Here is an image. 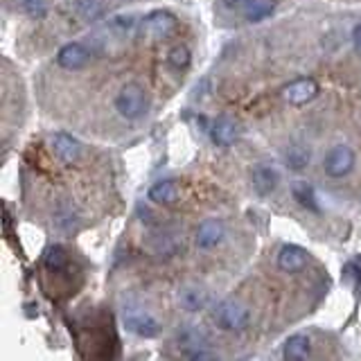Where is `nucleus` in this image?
I'll use <instances>...</instances> for the list:
<instances>
[{"mask_svg":"<svg viewBox=\"0 0 361 361\" xmlns=\"http://www.w3.org/2000/svg\"><path fill=\"white\" fill-rule=\"evenodd\" d=\"M224 3L228 9H242L246 5V0H224Z\"/></svg>","mask_w":361,"mask_h":361,"instance_id":"obj_26","label":"nucleus"},{"mask_svg":"<svg viewBox=\"0 0 361 361\" xmlns=\"http://www.w3.org/2000/svg\"><path fill=\"white\" fill-rule=\"evenodd\" d=\"M291 195L293 199L298 201V206L305 210H312V212H319L321 210V203L319 197H316V190L310 180H293L291 183Z\"/></svg>","mask_w":361,"mask_h":361,"instance_id":"obj_13","label":"nucleus"},{"mask_svg":"<svg viewBox=\"0 0 361 361\" xmlns=\"http://www.w3.org/2000/svg\"><path fill=\"white\" fill-rule=\"evenodd\" d=\"M282 99L287 102L291 106H305L319 97V84L312 77H300L289 82L285 88H282Z\"/></svg>","mask_w":361,"mask_h":361,"instance_id":"obj_4","label":"nucleus"},{"mask_svg":"<svg viewBox=\"0 0 361 361\" xmlns=\"http://www.w3.org/2000/svg\"><path fill=\"white\" fill-rule=\"evenodd\" d=\"M188 357H190V359H195V361H197V359L201 361V359H214L217 355L206 353V350H203V348H199V350H195V353H188Z\"/></svg>","mask_w":361,"mask_h":361,"instance_id":"obj_24","label":"nucleus"},{"mask_svg":"<svg viewBox=\"0 0 361 361\" xmlns=\"http://www.w3.org/2000/svg\"><path fill=\"white\" fill-rule=\"evenodd\" d=\"M16 5L32 16H43L48 9V0H16Z\"/></svg>","mask_w":361,"mask_h":361,"instance_id":"obj_23","label":"nucleus"},{"mask_svg":"<svg viewBox=\"0 0 361 361\" xmlns=\"http://www.w3.org/2000/svg\"><path fill=\"white\" fill-rule=\"evenodd\" d=\"M178 199V185L172 178H163L156 180V183L149 188V201L161 203V206H172V203Z\"/></svg>","mask_w":361,"mask_h":361,"instance_id":"obj_15","label":"nucleus"},{"mask_svg":"<svg viewBox=\"0 0 361 361\" xmlns=\"http://www.w3.org/2000/svg\"><path fill=\"white\" fill-rule=\"evenodd\" d=\"M52 152L61 163L73 165L82 158V142H79L77 138H73L71 133L59 131V133L52 135Z\"/></svg>","mask_w":361,"mask_h":361,"instance_id":"obj_9","label":"nucleus"},{"mask_svg":"<svg viewBox=\"0 0 361 361\" xmlns=\"http://www.w3.org/2000/svg\"><path fill=\"white\" fill-rule=\"evenodd\" d=\"M167 61H169V66H174L176 71H183V68H188L190 61H192V54L188 50V45H174V48L169 50V54H167Z\"/></svg>","mask_w":361,"mask_h":361,"instance_id":"obj_21","label":"nucleus"},{"mask_svg":"<svg viewBox=\"0 0 361 361\" xmlns=\"http://www.w3.org/2000/svg\"><path fill=\"white\" fill-rule=\"evenodd\" d=\"M285 163L293 172H300V169L310 165V149H305L300 145H291L285 152Z\"/></svg>","mask_w":361,"mask_h":361,"instance_id":"obj_20","label":"nucleus"},{"mask_svg":"<svg viewBox=\"0 0 361 361\" xmlns=\"http://www.w3.org/2000/svg\"><path fill=\"white\" fill-rule=\"evenodd\" d=\"M312 341L307 334H291L282 345V357L289 361H302L310 357Z\"/></svg>","mask_w":361,"mask_h":361,"instance_id":"obj_14","label":"nucleus"},{"mask_svg":"<svg viewBox=\"0 0 361 361\" xmlns=\"http://www.w3.org/2000/svg\"><path fill=\"white\" fill-rule=\"evenodd\" d=\"M124 323H127V327L133 334L145 336V338H152L161 332L158 321L142 307H127L124 310Z\"/></svg>","mask_w":361,"mask_h":361,"instance_id":"obj_5","label":"nucleus"},{"mask_svg":"<svg viewBox=\"0 0 361 361\" xmlns=\"http://www.w3.org/2000/svg\"><path fill=\"white\" fill-rule=\"evenodd\" d=\"M224 235H226V231L219 219H206V221H201L197 228V246L208 251V248H214L217 244H221Z\"/></svg>","mask_w":361,"mask_h":361,"instance_id":"obj_12","label":"nucleus"},{"mask_svg":"<svg viewBox=\"0 0 361 361\" xmlns=\"http://www.w3.org/2000/svg\"><path fill=\"white\" fill-rule=\"evenodd\" d=\"M90 50L86 48L84 43L73 41V43H66L63 48L56 52V63L66 71H82L84 66H88L90 61Z\"/></svg>","mask_w":361,"mask_h":361,"instance_id":"obj_6","label":"nucleus"},{"mask_svg":"<svg viewBox=\"0 0 361 361\" xmlns=\"http://www.w3.org/2000/svg\"><path fill=\"white\" fill-rule=\"evenodd\" d=\"M178 302L188 312H201L208 305V293L199 287H183L178 293Z\"/></svg>","mask_w":361,"mask_h":361,"instance_id":"obj_17","label":"nucleus"},{"mask_svg":"<svg viewBox=\"0 0 361 361\" xmlns=\"http://www.w3.org/2000/svg\"><path fill=\"white\" fill-rule=\"evenodd\" d=\"M75 14L86 23L97 20L104 14V3L102 0H75Z\"/></svg>","mask_w":361,"mask_h":361,"instance_id":"obj_19","label":"nucleus"},{"mask_svg":"<svg viewBox=\"0 0 361 361\" xmlns=\"http://www.w3.org/2000/svg\"><path fill=\"white\" fill-rule=\"evenodd\" d=\"M147 109H149V95L138 82H127L116 95V111L124 120H140Z\"/></svg>","mask_w":361,"mask_h":361,"instance_id":"obj_1","label":"nucleus"},{"mask_svg":"<svg viewBox=\"0 0 361 361\" xmlns=\"http://www.w3.org/2000/svg\"><path fill=\"white\" fill-rule=\"evenodd\" d=\"M176 30V18L167 11H152L149 16L142 20V34L152 41L165 39Z\"/></svg>","mask_w":361,"mask_h":361,"instance_id":"obj_7","label":"nucleus"},{"mask_svg":"<svg viewBox=\"0 0 361 361\" xmlns=\"http://www.w3.org/2000/svg\"><path fill=\"white\" fill-rule=\"evenodd\" d=\"M66 264H68V255L61 246H50L48 251H45V267L50 271H61Z\"/></svg>","mask_w":361,"mask_h":361,"instance_id":"obj_22","label":"nucleus"},{"mask_svg":"<svg viewBox=\"0 0 361 361\" xmlns=\"http://www.w3.org/2000/svg\"><path fill=\"white\" fill-rule=\"evenodd\" d=\"M307 264V251L296 244H285L278 253V267L285 274H298Z\"/></svg>","mask_w":361,"mask_h":361,"instance_id":"obj_10","label":"nucleus"},{"mask_svg":"<svg viewBox=\"0 0 361 361\" xmlns=\"http://www.w3.org/2000/svg\"><path fill=\"white\" fill-rule=\"evenodd\" d=\"M251 183L257 195L267 197L271 192H276V188L280 183V172L271 163H257L251 169Z\"/></svg>","mask_w":361,"mask_h":361,"instance_id":"obj_8","label":"nucleus"},{"mask_svg":"<svg viewBox=\"0 0 361 361\" xmlns=\"http://www.w3.org/2000/svg\"><path fill=\"white\" fill-rule=\"evenodd\" d=\"M355 169V152L348 145H334L323 158V172L330 178H343Z\"/></svg>","mask_w":361,"mask_h":361,"instance_id":"obj_3","label":"nucleus"},{"mask_svg":"<svg viewBox=\"0 0 361 361\" xmlns=\"http://www.w3.org/2000/svg\"><path fill=\"white\" fill-rule=\"evenodd\" d=\"M178 343L183 348H192V353L199 348H208V334L197 325H183V330H178Z\"/></svg>","mask_w":361,"mask_h":361,"instance_id":"obj_18","label":"nucleus"},{"mask_svg":"<svg viewBox=\"0 0 361 361\" xmlns=\"http://www.w3.org/2000/svg\"><path fill=\"white\" fill-rule=\"evenodd\" d=\"M353 45H355V50L361 54V23H357L355 30H353Z\"/></svg>","mask_w":361,"mask_h":361,"instance_id":"obj_25","label":"nucleus"},{"mask_svg":"<svg viewBox=\"0 0 361 361\" xmlns=\"http://www.w3.org/2000/svg\"><path fill=\"white\" fill-rule=\"evenodd\" d=\"M276 9V0H246V5L242 7V14L246 20L259 23L269 18Z\"/></svg>","mask_w":361,"mask_h":361,"instance_id":"obj_16","label":"nucleus"},{"mask_svg":"<svg viewBox=\"0 0 361 361\" xmlns=\"http://www.w3.org/2000/svg\"><path fill=\"white\" fill-rule=\"evenodd\" d=\"M212 319L226 332H240L248 323V310L235 300H221L212 312Z\"/></svg>","mask_w":361,"mask_h":361,"instance_id":"obj_2","label":"nucleus"},{"mask_svg":"<svg viewBox=\"0 0 361 361\" xmlns=\"http://www.w3.org/2000/svg\"><path fill=\"white\" fill-rule=\"evenodd\" d=\"M210 135H212V142L217 147H228L237 140V135H240V124L231 116H221L212 122Z\"/></svg>","mask_w":361,"mask_h":361,"instance_id":"obj_11","label":"nucleus"}]
</instances>
